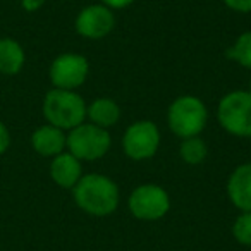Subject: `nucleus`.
I'll return each instance as SVG.
<instances>
[{
	"label": "nucleus",
	"mask_w": 251,
	"mask_h": 251,
	"mask_svg": "<svg viewBox=\"0 0 251 251\" xmlns=\"http://www.w3.org/2000/svg\"><path fill=\"white\" fill-rule=\"evenodd\" d=\"M73 198L84 213L93 217H107L119 206V188L103 174L81 176L73 188Z\"/></svg>",
	"instance_id": "f257e3e1"
},
{
	"label": "nucleus",
	"mask_w": 251,
	"mask_h": 251,
	"mask_svg": "<svg viewBox=\"0 0 251 251\" xmlns=\"http://www.w3.org/2000/svg\"><path fill=\"white\" fill-rule=\"evenodd\" d=\"M43 115L49 124L71 131L86 121V103L76 91L53 88L45 95Z\"/></svg>",
	"instance_id": "f03ea898"
},
{
	"label": "nucleus",
	"mask_w": 251,
	"mask_h": 251,
	"mask_svg": "<svg viewBox=\"0 0 251 251\" xmlns=\"http://www.w3.org/2000/svg\"><path fill=\"white\" fill-rule=\"evenodd\" d=\"M208 121L206 105L195 95H182L171 103L167 110V124L181 140L200 136Z\"/></svg>",
	"instance_id": "7ed1b4c3"
},
{
	"label": "nucleus",
	"mask_w": 251,
	"mask_h": 251,
	"mask_svg": "<svg viewBox=\"0 0 251 251\" xmlns=\"http://www.w3.org/2000/svg\"><path fill=\"white\" fill-rule=\"evenodd\" d=\"M222 129L237 138H251V93L236 90L224 95L217 107Z\"/></svg>",
	"instance_id": "20e7f679"
},
{
	"label": "nucleus",
	"mask_w": 251,
	"mask_h": 251,
	"mask_svg": "<svg viewBox=\"0 0 251 251\" xmlns=\"http://www.w3.org/2000/svg\"><path fill=\"white\" fill-rule=\"evenodd\" d=\"M112 147V138L108 129L98 127L91 122L84 121L76 126L67 134V151L73 153L77 160L93 162L105 157Z\"/></svg>",
	"instance_id": "39448f33"
},
{
	"label": "nucleus",
	"mask_w": 251,
	"mask_h": 251,
	"mask_svg": "<svg viewBox=\"0 0 251 251\" xmlns=\"http://www.w3.org/2000/svg\"><path fill=\"white\" fill-rule=\"evenodd\" d=\"M129 212L143 222H155L164 219L171 210V196L162 186L141 184L129 195Z\"/></svg>",
	"instance_id": "423d86ee"
},
{
	"label": "nucleus",
	"mask_w": 251,
	"mask_h": 251,
	"mask_svg": "<svg viewBox=\"0 0 251 251\" xmlns=\"http://www.w3.org/2000/svg\"><path fill=\"white\" fill-rule=\"evenodd\" d=\"M160 147V131L151 121H136L122 136V150L131 160H148Z\"/></svg>",
	"instance_id": "0eeeda50"
},
{
	"label": "nucleus",
	"mask_w": 251,
	"mask_h": 251,
	"mask_svg": "<svg viewBox=\"0 0 251 251\" xmlns=\"http://www.w3.org/2000/svg\"><path fill=\"white\" fill-rule=\"evenodd\" d=\"M88 74H90V64L86 57L74 52L60 53L59 57H55L49 71L53 88L71 91H76L79 86H83L84 81L88 79Z\"/></svg>",
	"instance_id": "6e6552de"
},
{
	"label": "nucleus",
	"mask_w": 251,
	"mask_h": 251,
	"mask_svg": "<svg viewBox=\"0 0 251 251\" xmlns=\"http://www.w3.org/2000/svg\"><path fill=\"white\" fill-rule=\"evenodd\" d=\"M115 28L114 11L103 4H93L84 7L76 18V31L83 38L101 40L110 35Z\"/></svg>",
	"instance_id": "1a4fd4ad"
},
{
	"label": "nucleus",
	"mask_w": 251,
	"mask_h": 251,
	"mask_svg": "<svg viewBox=\"0 0 251 251\" xmlns=\"http://www.w3.org/2000/svg\"><path fill=\"white\" fill-rule=\"evenodd\" d=\"M227 195L236 208L251 212V162L237 165L227 181Z\"/></svg>",
	"instance_id": "9d476101"
},
{
	"label": "nucleus",
	"mask_w": 251,
	"mask_h": 251,
	"mask_svg": "<svg viewBox=\"0 0 251 251\" xmlns=\"http://www.w3.org/2000/svg\"><path fill=\"white\" fill-rule=\"evenodd\" d=\"M83 176L81 160H77L73 153L62 151L52 158L50 164V177L57 186L64 189H73Z\"/></svg>",
	"instance_id": "9b49d317"
},
{
	"label": "nucleus",
	"mask_w": 251,
	"mask_h": 251,
	"mask_svg": "<svg viewBox=\"0 0 251 251\" xmlns=\"http://www.w3.org/2000/svg\"><path fill=\"white\" fill-rule=\"evenodd\" d=\"M31 145L38 155L53 158L66 150L67 136L62 129H59V127H55V126H52V124H47V126L38 127V129L33 133Z\"/></svg>",
	"instance_id": "f8f14e48"
},
{
	"label": "nucleus",
	"mask_w": 251,
	"mask_h": 251,
	"mask_svg": "<svg viewBox=\"0 0 251 251\" xmlns=\"http://www.w3.org/2000/svg\"><path fill=\"white\" fill-rule=\"evenodd\" d=\"M86 119L98 127L110 129L121 119V107L108 97L97 98L86 107Z\"/></svg>",
	"instance_id": "ddd939ff"
},
{
	"label": "nucleus",
	"mask_w": 251,
	"mask_h": 251,
	"mask_svg": "<svg viewBox=\"0 0 251 251\" xmlns=\"http://www.w3.org/2000/svg\"><path fill=\"white\" fill-rule=\"evenodd\" d=\"M25 50L12 38H0V74L14 76L25 66Z\"/></svg>",
	"instance_id": "4468645a"
},
{
	"label": "nucleus",
	"mask_w": 251,
	"mask_h": 251,
	"mask_svg": "<svg viewBox=\"0 0 251 251\" xmlns=\"http://www.w3.org/2000/svg\"><path fill=\"white\" fill-rule=\"evenodd\" d=\"M208 155V147L200 136L184 138L179 145V157L188 165H200Z\"/></svg>",
	"instance_id": "2eb2a0df"
},
{
	"label": "nucleus",
	"mask_w": 251,
	"mask_h": 251,
	"mask_svg": "<svg viewBox=\"0 0 251 251\" xmlns=\"http://www.w3.org/2000/svg\"><path fill=\"white\" fill-rule=\"evenodd\" d=\"M227 59L234 60L239 66L251 69V29L241 33L236 38V42L227 49Z\"/></svg>",
	"instance_id": "dca6fc26"
},
{
	"label": "nucleus",
	"mask_w": 251,
	"mask_h": 251,
	"mask_svg": "<svg viewBox=\"0 0 251 251\" xmlns=\"http://www.w3.org/2000/svg\"><path fill=\"white\" fill-rule=\"evenodd\" d=\"M232 236L243 246H251V212H241L232 224Z\"/></svg>",
	"instance_id": "f3484780"
},
{
	"label": "nucleus",
	"mask_w": 251,
	"mask_h": 251,
	"mask_svg": "<svg viewBox=\"0 0 251 251\" xmlns=\"http://www.w3.org/2000/svg\"><path fill=\"white\" fill-rule=\"evenodd\" d=\"M224 4L230 9V11L236 12H251V0H224Z\"/></svg>",
	"instance_id": "a211bd4d"
},
{
	"label": "nucleus",
	"mask_w": 251,
	"mask_h": 251,
	"mask_svg": "<svg viewBox=\"0 0 251 251\" xmlns=\"http://www.w3.org/2000/svg\"><path fill=\"white\" fill-rule=\"evenodd\" d=\"M9 147H11V133H9L4 122L0 121V155L5 153Z\"/></svg>",
	"instance_id": "6ab92c4d"
},
{
	"label": "nucleus",
	"mask_w": 251,
	"mask_h": 251,
	"mask_svg": "<svg viewBox=\"0 0 251 251\" xmlns=\"http://www.w3.org/2000/svg\"><path fill=\"white\" fill-rule=\"evenodd\" d=\"M49 0H21V7L25 9L26 12H35L38 11L40 7L47 4Z\"/></svg>",
	"instance_id": "aec40b11"
},
{
	"label": "nucleus",
	"mask_w": 251,
	"mask_h": 251,
	"mask_svg": "<svg viewBox=\"0 0 251 251\" xmlns=\"http://www.w3.org/2000/svg\"><path fill=\"white\" fill-rule=\"evenodd\" d=\"M134 0H101V4L107 5L108 9H112V11H119V9H126L129 7L131 4H133Z\"/></svg>",
	"instance_id": "412c9836"
},
{
	"label": "nucleus",
	"mask_w": 251,
	"mask_h": 251,
	"mask_svg": "<svg viewBox=\"0 0 251 251\" xmlns=\"http://www.w3.org/2000/svg\"><path fill=\"white\" fill-rule=\"evenodd\" d=\"M248 91H250V93H251V81H250V88H248Z\"/></svg>",
	"instance_id": "4be33fe9"
}]
</instances>
